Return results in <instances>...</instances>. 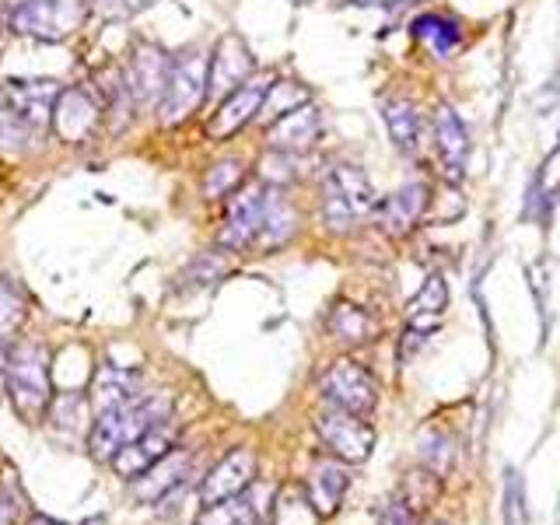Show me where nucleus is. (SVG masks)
Segmentation results:
<instances>
[{"instance_id":"nucleus-1","label":"nucleus","mask_w":560,"mask_h":525,"mask_svg":"<svg viewBox=\"0 0 560 525\" xmlns=\"http://www.w3.org/2000/svg\"><path fill=\"white\" fill-rule=\"evenodd\" d=\"M168 410H172L168 396H133L113 410H102L92 424V434H88V448H92L95 459H109L116 448L168 420Z\"/></svg>"},{"instance_id":"nucleus-2","label":"nucleus","mask_w":560,"mask_h":525,"mask_svg":"<svg viewBox=\"0 0 560 525\" xmlns=\"http://www.w3.org/2000/svg\"><path fill=\"white\" fill-rule=\"evenodd\" d=\"M4 378L14 410L25 420H43L52 399L49 385V350L43 343H18L4 354Z\"/></svg>"},{"instance_id":"nucleus-3","label":"nucleus","mask_w":560,"mask_h":525,"mask_svg":"<svg viewBox=\"0 0 560 525\" xmlns=\"http://www.w3.org/2000/svg\"><path fill=\"white\" fill-rule=\"evenodd\" d=\"M375 189L372 179L358 165H332L323 179V224L329 232H354V228L372 218Z\"/></svg>"},{"instance_id":"nucleus-4","label":"nucleus","mask_w":560,"mask_h":525,"mask_svg":"<svg viewBox=\"0 0 560 525\" xmlns=\"http://www.w3.org/2000/svg\"><path fill=\"white\" fill-rule=\"evenodd\" d=\"M84 18V0H18L8 25L14 35H28L39 43H63L74 35Z\"/></svg>"},{"instance_id":"nucleus-5","label":"nucleus","mask_w":560,"mask_h":525,"mask_svg":"<svg viewBox=\"0 0 560 525\" xmlns=\"http://www.w3.org/2000/svg\"><path fill=\"white\" fill-rule=\"evenodd\" d=\"M207 52L203 49H189L183 57L172 60V70H168V84L162 92V119L165 127H175V122H183L189 113H197L203 98H207Z\"/></svg>"},{"instance_id":"nucleus-6","label":"nucleus","mask_w":560,"mask_h":525,"mask_svg":"<svg viewBox=\"0 0 560 525\" xmlns=\"http://www.w3.org/2000/svg\"><path fill=\"white\" fill-rule=\"evenodd\" d=\"M60 92L63 84L52 78H8L0 84V102H4L8 116L18 127L25 133H35L52 119V105H57Z\"/></svg>"},{"instance_id":"nucleus-7","label":"nucleus","mask_w":560,"mask_h":525,"mask_svg":"<svg viewBox=\"0 0 560 525\" xmlns=\"http://www.w3.org/2000/svg\"><path fill=\"white\" fill-rule=\"evenodd\" d=\"M267 192H270V183L262 179H253V183H242L232 197H228V207H224V228L218 242L224 249H253L256 245V235H259V224H262V207H267Z\"/></svg>"},{"instance_id":"nucleus-8","label":"nucleus","mask_w":560,"mask_h":525,"mask_svg":"<svg viewBox=\"0 0 560 525\" xmlns=\"http://www.w3.org/2000/svg\"><path fill=\"white\" fill-rule=\"evenodd\" d=\"M323 399L329 407L347 410V413H372L375 402H378V389H375V378L364 372L358 361H337L326 368V375L319 382Z\"/></svg>"},{"instance_id":"nucleus-9","label":"nucleus","mask_w":560,"mask_h":525,"mask_svg":"<svg viewBox=\"0 0 560 525\" xmlns=\"http://www.w3.org/2000/svg\"><path fill=\"white\" fill-rule=\"evenodd\" d=\"M315 431L326 442V448L343 463H364L375 448V431L368 420H361L358 413H347L329 407L315 417Z\"/></svg>"},{"instance_id":"nucleus-10","label":"nucleus","mask_w":560,"mask_h":525,"mask_svg":"<svg viewBox=\"0 0 560 525\" xmlns=\"http://www.w3.org/2000/svg\"><path fill=\"white\" fill-rule=\"evenodd\" d=\"M256 74V60L253 49L242 43V35L228 32L218 39L214 52L207 60V98H224L228 92H235L242 81H249ZM203 98V102H207Z\"/></svg>"},{"instance_id":"nucleus-11","label":"nucleus","mask_w":560,"mask_h":525,"mask_svg":"<svg viewBox=\"0 0 560 525\" xmlns=\"http://www.w3.org/2000/svg\"><path fill=\"white\" fill-rule=\"evenodd\" d=\"M273 84L270 74H256L249 81H242L235 92H228L218 105V113L214 119H210V127L207 133L214 137V140H224V137H232L238 133L245 122H253L259 116V105H262V95H267V88Z\"/></svg>"},{"instance_id":"nucleus-12","label":"nucleus","mask_w":560,"mask_h":525,"mask_svg":"<svg viewBox=\"0 0 560 525\" xmlns=\"http://www.w3.org/2000/svg\"><path fill=\"white\" fill-rule=\"evenodd\" d=\"M168 70H172V57L154 43H137L130 67H127V88L133 95V105H151L162 102V92L168 84Z\"/></svg>"},{"instance_id":"nucleus-13","label":"nucleus","mask_w":560,"mask_h":525,"mask_svg":"<svg viewBox=\"0 0 560 525\" xmlns=\"http://www.w3.org/2000/svg\"><path fill=\"white\" fill-rule=\"evenodd\" d=\"M319 137H323V119L312 102L267 122V144L270 151H280V154H308L319 144Z\"/></svg>"},{"instance_id":"nucleus-14","label":"nucleus","mask_w":560,"mask_h":525,"mask_svg":"<svg viewBox=\"0 0 560 525\" xmlns=\"http://www.w3.org/2000/svg\"><path fill=\"white\" fill-rule=\"evenodd\" d=\"M52 130H57L67 144H84L88 137L98 130L102 105L84 92V88H63L52 105Z\"/></svg>"},{"instance_id":"nucleus-15","label":"nucleus","mask_w":560,"mask_h":525,"mask_svg":"<svg viewBox=\"0 0 560 525\" xmlns=\"http://www.w3.org/2000/svg\"><path fill=\"white\" fill-rule=\"evenodd\" d=\"M428 186L424 183H407V186H399L396 192H389V197H382L375 200L372 207V221L382 228L385 235H407L410 228L424 218V210H428Z\"/></svg>"},{"instance_id":"nucleus-16","label":"nucleus","mask_w":560,"mask_h":525,"mask_svg":"<svg viewBox=\"0 0 560 525\" xmlns=\"http://www.w3.org/2000/svg\"><path fill=\"white\" fill-rule=\"evenodd\" d=\"M253 480H256V452L235 448L232 455H224V459L207 472V480L200 487V498H203V504L238 498L253 487Z\"/></svg>"},{"instance_id":"nucleus-17","label":"nucleus","mask_w":560,"mask_h":525,"mask_svg":"<svg viewBox=\"0 0 560 525\" xmlns=\"http://www.w3.org/2000/svg\"><path fill=\"white\" fill-rule=\"evenodd\" d=\"M168 448H172V424H168V420H162L158 428L144 431L122 448H116L109 455V463H113V469L119 472L122 480H137L140 472H148Z\"/></svg>"},{"instance_id":"nucleus-18","label":"nucleus","mask_w":560,"mask_h":525,"mask_svg":"<svg viewBox=\"0 0 560 525\" xmlns=\"http://www.w3.org/2000/svg\"><path fill=\"white\" fill-rule=\"evenodd\" d=\"M434 144H438V158L445 165V175L459 179L469 158V133L452 105H438L434 109Z\"/></svg>"},{"instance_id":"nucleus-19","label":"nucleus","mask_w":560,"mask_h":525,"mask_svg":"<svg viewBox=\"0 0 560 525\" xmlns=\"http://www.w3.org/2000/svg\"><path fill=\"white\" fill-rule=\"evenodd\" d=\"M298 232V214L294 207L288 203L284 189L270 183V192H267V207H262V224H259V235H256V245L253 253H270V249H280L284 242H291V235Z\"/></svg>"},{"instance_id":"nucleus-20","label":"nucleus","mask_w":560,"mask_h":525,"mask_svg":"<svg viewBox=\"0 0 560 525\" xmlns=\"http://www.w3.org/2000/svg\"><path fill=\"white\" fill-rule=\"evenodd\" d=\"M186 469H189V452L168 448L148 472H140V477L133 480V498L137 501H158V498H165L172 487L183 483Z\"/></svg>"},{"instance_id":"nucleus-21","label":"nucleus","mask_w":560,"mask_h":525,"mask_svg":"<svg viewBox=\"0 0 560 525\" xmlns=\"http://www.w3.org/2000/svg\"><path fill=\"white\" fill-rule=\"evenodd\" d=\"M382 119H385V130H389V137H393V144L402 154H413L420 148V130H424V122H420V109L410 98L385 102Z\"/></svg>"},{"instance_id":"nucleus-22","label":"nucleus","mask_w":560,"mask_h":525,"mask_svg":"<svg viewBox=\"0 0 560 525\" xmlns=\"http://www.w3.org/2000/svg\"><path fill=\"white\" fill-rule=\"evenodd\" d=\"M413 39L424 43L431 49V57L438 60H452L455 52L463 46V32L459 25L452 22V18H442V14H420L413 22Z\"/></svg>"},{"instance_id":"nucleus-23","label":"nucleus","mask_w":560,"mask_h":525,"mask_svg":"<svg viewBox=\"0 0 560 525\" xmlns=\"http://www.w3.org/2000/svg\"><path fill=\"white\" fill-rule=\"evenodd\" d=\"M350 477L340 463H319L312 469V480H308V501L319 515H332L343 501V490H347Z\"/></svg>"},{"instance_id":"nucleus-24","label":"nucleus","mask_w":560,"mask_h":525,"mask_svg":"<svg viewBox=\"0 0 560 525\" xmlns=\"http://www.w3.org/2000/svg\"><path fill=\"white\" fill-rule=\"evenodd\" d=\"M329 332L343 343H368L378 337V319L368 308L340 302L329 312Z\"/></svg>"},{"instance_id":"nucleus-25","label":"nucleus","mask_w":560,"mask_h":525,"mask_svg":"<svg viewBox=\"0 0 560 525\" xmlns=\"http://www.w3.org/2000/svg\"><path fill=\"white\" fill-rule=\"evenodd\" d=\"M445 308H448V284H445L442 273H431L424 280V288H420L417 298L410 302V308H407L410 326L434 332V326H438V319H442Z\"/></svg>"},{"instance_id":"nucleus-26","label":"nucleus","mask_w":560,"mask_h":525,"mask_svg":"<svg viewBox=\"0 0 560 525\" xmlns=\"http://www.w3.org/2000/svg\"><path fill=\"white\" fill-rule=\"evenodd\" d=\"M133 389H137V378L130 372L105 364L102 372L95 375V407H98V413L113 410V407H119V402H127V399H133L137 396Z\"/></svg>"},{"instance_id":"nucleus-27","label":"nucleus","mask_w":560,"mask_h":525,"mask_svg":"<svg viewBox=\"0 0 560 525\" xmlns=\"http://www.w3.org/2000/svg\"><path fill=\"white\" fill-rule=\"evenodd\" d=\"M273 525H319V512L312 508L305 490L284 487L273 501Z\"/></svg>"},{"instance_id":"nucleus-28","label":"nucleus","mask_w":560,"mask_h":525,"mask_svg":"<svg viewBox=\"0 0 560 525\" xmlns=\"http://www.w3.org/2000/svg\"><path fill=\"white\" fill-rule=\"evenodd\" d=\"M308 102V88L305 84H298V81H273L267 88V95H262V105H259V113L267 122H273L277 116H284L291 109H298V105H305Z\"/></svg>"},{"instance_id":"nucleus-29","label":"nucleus","mask_w":560,"mask_h":525,"mask_svg":"<svg viewBox=\"0 0 560 525\" xmlns=\"http://www.w3.org/2000/svg\"><path fill=\"white\" fill-rule=\"evenodd\" d=\"M245 522H253V504L245 494H238L228 501L203 504V512L197 515L192 525H245Z\"/></svg>"},{"instance_id":"nucleus-30","label":"nucleus","mask_w":560,"mask_h":525,"mask_svg":"<svg viewBox=\"0 0 560 525\" xmlns=\"http://www.w3.org/2000/svg\"><path fill=\"white\" fill-rule=\"evenodd\" d=\"M242 186V162H235V158H228V162H218V165H210L207 175H203V197L207 200H224V197H232V192Z\"/></svg>"},{"instance_id":"nucleus-31","label":"nucleus","mask_w":560,"mask_h":525,"mask_svg":"<svg viewBox=\"0 0 560 525\" xmlns=\"http://www.w3.org/2000/svg\"><path fill=\"white\" fill-rule=\"evenodd\" d=\"M504 525H529V504H525V487L515 469H508L504 480Z\"/></svg>"},{"instance_id":"nucleus-32","label":"nucleus","mask_w":560,"mask_h":525,"mask_svg":"<svg viewBox=\"0 0 560 525\" xmlns=\"http://www.w3.org/2000/svg\"><path fill=\"white\" fill-rule=\"evenodd\" d=\"M25 319V302L4 277H0V340H8L11 332Z\"/></svg>"},{"instance_id":"nucleus-33","label":"nucleus","mask_w":560,"mask_h":525,"mask_svg":"<svg viewBox=\"0 0 560 525\" xmlns=\"http://www.w3.org/2000/svg\"><path fill=\"white\" fill-rule=\"evenodd\" d=\"M95 11V18H102V22H127V18L148 11L154 0H88Z\"/></svg>"},{"instance_id":"nucleus-34","label":"nucleus","mask_w":560,"mask_h":525,"mask_svg":"<svg viewBox=\"0 0 560 525\" xmlns=\"http://www.w3.org/2000/svg\"><path fill=\"white\" fill-rule=\"evenodd\" d=\"M452 442L445 434H428L424 438V459L438 469V472H445L448 466H452V452H442V448H448Z\"/></svg>"},{"instance_id":"nucleus-35","label":"nucleus","mask_w":560,"mask_h":525,"mask_svg":"<svg viewBox=\"0 0 560 525\" xmlns=\"http://www.w3.org/2000/svg\"><path fill=\"white\" fill-rule=\"evenodd\" d=\"M378 525H413V512L402 501H393L389 508H385V515Z\"/></svg>"},{"instance_id":"nucleus-36","label":"nucleus","mask_w":560,"mask_h":525,"mask_svg":"<svg viewBox=\"0 0 560 525\" xmlns=\"http://www.w3.org/2000/svg\"><path fill=\"white\" fill-rule=\"evenodd\" d=\"M14 515H18L14 498L8 494V490H0V525H11V522H14Z\"/></svg>"},{"instance_id":"nucleus-37","label":"nucleus","mask_w":560,"mask_h":525,"mask_svg":"<svg viewBox=\"0 0 560 525\" xmlns=\"http://www.w3.org/2000/svg\"><path fill=\"white\" fill-rule=\"evenodd\" d=\"M343 4H354V8H393L399 0H343Z\"/></svg>"},{"instance_id":"nucleus-38","label":"nucleus","mask_w":560,"mask_h":525,"mask_svg":"<svg viewBox=\"0 0 560 525\" xmlns=\"http://www.w3.org/2000/svg\"><path fill=\"white\" fill-rule=\"evenodd\" d=\"M32 525H63V522H57V518H35Z\"/></svg>"},{"instance_id":"nucleus-39","label":"nucleus","mask_w":560,"mask_h":525,"mask_svg":"<svg viewBox=\"0 0 560 525\" xmlns=\"http://www.w3.org/2000/svg\"><path fill=\"white\" fill-rule=\"evenodd\" d=\"M81 525H105V518H84Z\"/></svg>"},{"instance_id":"nucleus-40","label":"nucleus","mask_w":560,"mask_h":525,"mask_svg":"<svg viewBox=\"0 0 560 525\" xmlns=\"http://www.w3.org/2000/svg\"><path fill=\"white\" fill-rule=\"evenodd\" d=\"M288 4H308V0H288Z\"/></svg>"},{"instance_id":"nucleus-41","label":"nucleus","mask_w":560,"mask_h":525,"mask_svg":"<svg viewBox=\"0 0 560 525\" xmlns=\"http://www.w3.org/2000/svg\"><path fill=\"white\" fill-rule=\"evenodd\" d=\"M245 525H256V522H245Z\"/></svg>"}]
</instances>
